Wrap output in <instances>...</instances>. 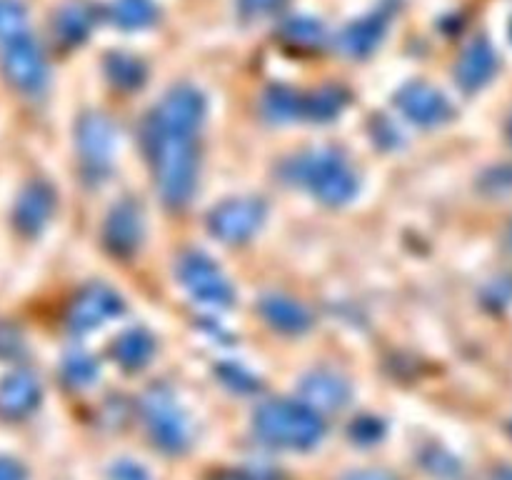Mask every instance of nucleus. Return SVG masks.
<instances>
[{
	"instance_id": "obj_22",
	"label": "nucleus",
	"mask_w": 512,
	"mask_h": 480,
	"mask_svg": "<svg viewBox=\"0 0 512 480\" xmlns=\"http://www.w3.org/2000/svg\"><path fill=\"white\" fill-rule=\"evenodd\" d=\"M105 75L110 83L120 90H138L148 78L143 60L130 53H108L105 55Z\"/></svg>"
},
{
	"instance_id": "obj_12",
	"label": "nucleus",
	"mask_w": 512,
	"mask_h": 480,
	"mask_svg": "<svg viewBox=\"0 0 512 480\" xmlns=\"http://www.w3.org/2000/svg\"><path fill=\"white\" fill-rule=\"evenodd\" d=\"M143 240V210L133 200L113 205L103 225V243L118 258H130Z\"/></svg>"
},
{
	"instance_id": "obj_3",
	"label": "nucleus",
	"mask_w": 512,
	"mask_h": 480,
	"mask_svg": "<svg viewBox=\"0 0 512 480\" xmlns=\"http://www.w3.org/2000/svg\"><path fill=\"white\" fill-rule=\"evenodd\" d=\"M283 175L290 183L308 188L320 203L345 205L358 195V175L335 150H310L288 160Z\"/></svg>"
},
{
	"instance_id": "obj_32",
	"label": "nucleus",
	"mask_w": 512,
	"mask_h": 480,
	"mask_svg": "<svg viewBox=\"0 0 512 480\" xmlns=\"http://www.w3.org/2000/svg\"><path fill=\"white\" fill-rule=\"evenodd\" d=\"M23 353V335L13 323L0 320V360L18 358Z\"/></svg>"
},
{
	"instance_id": "obj_16",
	"label": "nucleus",
	"mask_w": 512,
	"mask_h": 480,
	"mask_svg": "<svg viewBox=\"0 0 512 480\" xmlns=\"http://www.w3.org/2000/svg\"><path fill=\"white\" fill-rule=\"evenodd\" d=\"M40 403V383L30 370H15L0 380V415L25 418Z\"/></svg>"
},
{
	"instance_id": "obj_11",
	"label": "nucleus",
	"mask_w": 512,
	"mask_h": 480,
	"mask_svg": "<svg viewBox=\"0 0 512 480\" xmlns=\"http://www.w3.org/2000/svg\"><path fill=\"white\" fill-rule=\"evenodd\" d=\"M395 103H398L400 113L410 123L423 125V128H435V125L445 123L453 115L448 98L438 88L423 83V80H413V83L403 85L400 93L395 95Z\"/></svg>"
},
{
	"instance_id": "obj_18",
	"label": "nucleus",
	"mask_w": 512,
	"mask_h": 480,
	"mask_svg": "<svg viewBox=\"0 0 512 480\" xmlns=\"http://www.w3.org/2000/svg\"><path fill=\"white\" fill-rule=\"evenodd\" d=\"M260 315L270 328L285 335H303L313 325V315L303 303L278 293H270L260 300Z\"/></svg>"
},
{
	"instance_id": "obj_17",
	"label": "nucleus",
	"mask_w": 512,
	"mask_h": 480,
	"mask_svg": "<svg viewBox=\"0 0 512 480\" xmlns=\"http://www.w3.org/2000/svg\"><path fill=\"white\" fill-rule=\"evenodd\" d=\"M388 33V15L385 13H368L363 18L353 20L345 25L338 35V48L348 58H368L378 45L383 43Z\"/></svg>"
},
{
	"instance_id": "obj_28",
	"label": "nucleus",
	"mask_w": 512,
	"mask_h": 480,
	"mask_svg": "<svg viewBox=\"0 0 512 480\" xmlns=\"http://www.w3.org/2000/svg\"><path fill=\"white\" fill-rule=\"evenodd\" d=\"M480 190L485 195H505L512 193V165H495L480 178Z\"/></svg>"
},
{
	"instance_id": "obj_31",
	"label": "nucleus",
	"mask_w": 512,
	"mask_h": 480,
	"mask_svg": "<svg viewBox=\"0 0 512 480\" xmlns=\"http://www.w3.org/2000/svg\"><path fill=\"white\" fill-rule=\"evenodd\" d=\"M383 435H385L383 420L370 418V415H363V418H358L353 425H350V438H353L355 443H360V445L378 443Z\"/></svg>"
},
{
	"instance_id": "obj_38",
	"label": "nucleus",
	"mask_w": 512,
	"mask_h": 480,
	"mask_svg": "<svg viewBox=\"0 0 512 480\" xmlns=\"http://www.w3.org/2000/svg\"><path fill=\"white\" fill-rule=\"evenodd\" d=\"M493 480H512V465H503V468L495 470Z\"/></svg>"
},
{
	"instance_id": "obj_15",
	"label": "nucleus",
	"mask_w": 512,
	"mask_h": 480,
	"mask_svg": "<svg viewBox=\"0 0 512 480\" xmlns=\"http://www.w3.org/2000/svg\"><path fill=\"white\" fill-rule=\"evenodd\" d=\"M300 395L315 410H340L353 398V388L333 370H315L300 383Z\"/></svg>"
},
{
	"instance_id": "obj_40",
	"label": "nucleus",
	"mask_w": 512,
	"mask_h": 480,
	"mask_svg": "<svg viewBox=\"0 0 512 480\" xmlns=\"http://www.w3.org/2000/svg\"><path fill=\"white\" fill-rule=\"evenodd\" d=\"M510 35H512V25H510Z\"/></svg>"
},
{
	"instance_id": "obj_30",
	"label": "nucleus",
	"mask_w": 512,
	"mask_h": 480,
	"mask_svg": "<svg viewBox=\"0 0 512 480\" xmlns=\"http://www.w3.org/2000/svg\"><path fill=\"white\" fill-rule=\"evenodd\" d=\"M288 0H235V8L243 20H260L283 10Z\"/></svg>"
},
{
	"instance_id": "obj_8",
	"label": "nucleus",
	"mask_w": 512,
	"mask_h": 480,
	"mask_svg": "<svg viewBox=\"0 0 512 480\" xmlns=\"http://www.w3.org/2000/svg\"><path fill=\"white\" fill-rule=\"evenodd\" d=\"M205 110H208L205 95L200 93L195 85L183 83L175 85V88H170L168 93H165V98L160 100L158 108L148 115V120L165 130L195 135L200 125H203Z\"/></svg>"
},
{
	"instance_id": "obj_2",
	"label": "nucleus",
	"mask_w": 512,
	"mask_h": 480,
	"mask_svg": "<svg viewBox=\"0 0 512 480\" xmlns=\"http://www.w3.org/2000/svg\"><path fill=\"white\" fill-rule=\"evenodd\" d=\"M255 433L270 445L308 450L325 435V420L305 400H265L253 415Z\"/></svg>"
},
{
	"instance_id": "obj_7",
	"label": "nucleus",
	"mask_w": 512,
	"mask_h": 480,
	"mask_svg": "<svg viewBox=\"0 0 512 480\" xmlns=\"http://www.w3.org/2000/svg\"><path fill=\"white\" fill-rule=\"evenodd\" d=\"M178 275L185 290L195 300H200V303L215 305V308H228V305H233V285L225 278L223 270L205 253H198V250L185 253L178 263Z\"/></svg>"
},
{
	"instance_id": "obj_27",
	"label": "nucleus",
	"mask_w": 512,
	"mask_h": 480,
	"mask_svg": "<svg viewBox=\"0 0 512 480\" xmlns=\"http://www.w3.org/2000/svg\"><path fill=\"white\" fill-rule=\"evenodd\" d=\"M100 368L90 355L85 353H70L63 363V375L70 385L75 388H85V385L93 383L98 378Z\"/></svg>"
},
{
	"instance_id": "obj_29",
	"label": "nucleus",
	"mask_w": 512,
	"mask_h": 480,
	"mask_svg": "<svg viewBox=\"0 0 512 480\" xmlns=\"http://www.w3.org/2000/svg\"><path fill=\"white\" fill-rule=\"evenodd\" d=\"M425 468L435 475V478L443 480H455L460 475V463L453 458V455H445L443 450L433 448L425 453Z\"/></svg>"
},
{
	"instance_id": "obj_13",
	"label": "nucleus",
	"mask_w": 512,
	"mask_h": 480,
	"mask_svg": "<svg viewBox=\"0 0 512 480\" xmlns=\"http://www.w3.org/2000/svg\"><path fill=\"white\" fill-rule=\"evenodd\" d=\"M55 210V190L45 180H33L18 195L13 210L15 228L23 235H38Z\"/></svg>"
},
{
	"instance_id": "obj_26",
	"label": "nucleus",
	"mask_w": 512,
	"mask_h": 480,
	"mask_svg": "<svg viewBox=\"0 0 512 480\" xmlns=\"http://www.w3.org/2000/svg\"><path fill=\"white\" fill-rule=\"evenodd\" d=\"M28 33V10L20 0H0V43Z\"/></svg>"
},
{
	"instance_id": "obj_24",
	"label": "nucleus",
	"mask_w": 512,
	"mask_h": 480,
	"mask_svg": "<svg viewBox=\"0 0 512 480\" xmlns=\"http://www.w3.org/2000/svg\"><path fill=\"white\" fill-rule=\"evenodd\" d=\"M110 20L123 30H143L158 20L153 0H115L110 5Z\"/></svg>"
},
{
	"instance_id": "obj_4",
	"label": "nucleus",
	"mask_w": 512,
	"mask_h": 480,
	"mask_svg": "<svg viewBox=\"0 0 512 480\" xmlns=\"http://www.w3.org/2000/svg\"><path fill=\"white\" fill-rule=\"evenodd\" d=\"M143 418L153 443L165 453H185L190 448V425L178 400L163 385H155L143 398Z\"/></svg>"
},
{
	"instance_id": "obj_39",
	"label": "nucleus",
	"mask_w": 512,
	"mask_h": 480,
	"mask_svg": "<svg viewBox=\"0 0 512 480\" xmlns=\"http://www.w3.org/2000/svg\"><path fill=\"white\" fill-rule=\"evenodd\" d=\"M508 138H510V143H512V118H510V123H508Z\"/></svg>"
},
{
	"instance_id": "obj_9",
	"label": "nucleus",
	"mask_w": 512,
	"mask_h": 480,
	"mask_svg": "<svg viewBox=\"0 0 512 480\" xmlns=\"http://www.w3.org/2000/svg\"><path fill=\"white\" fill-rule=\"evenodd\" d=\"M123 298L113 288L103 283H90L80 290L68 308V328L70 333L83 335L90 330H98L108 320L118 318L123 313Z\"/></svg>"
},
{
	"instance_id": "obj_21",
	"label": "nucleus",
	"mask_w": 512,
	"mask_h": 480,
	"mask_svg": "<svg viewBox=\"0 0 512 480\" xmlns=\"http://www.w3.org/2000/svg\"><path fill=\"white\" fill-rule=\"evenodd\" d=\"M345 105H348V93L343 88L328 85V88L303 95V118L313 120V123H328L343 113Z\"/></svg>"
},
{
	"instance_id": "obj_33",
	"label": "nucleus",
	"mask_w": 512,
	"mask_h": 480,
	"mask_svg": "<svg viewBox=\"0 0 512 480\" xmlns=\"http://www.w3.org/2000/svg\"><path fill=\"white\" fill-rule=\"evenodd\" d=\"M220 375H223V383L233 385V388L240 390V393H250V390H258L260 388V383L255 378L243 380L245 378V370L243 368H235V365H223V368H220Z\"/></svg>"
},
{
	"instance_id": "obj_35",
	"label": "nucleus",
	"mask_w": 512,
	"mask_h": 480,
	"mask_svg": "<svg viewBox=\"0 0 512 480\" xmlns=\"http://www.w3.org/2000/svg\"><path fill=\"white\" fill-rule=\"evenodd\" d=\"M343 480H400V478H398V475L390 473V470L363 468V470H353V473L345 475Z\"/></svg>"
},
{
	"instance_id": "obj_25",
	"label": "nucleus",
	"mask_w": 512,
	"mask_h": 480,
	"mask_svg": "<svg viewBox=\"0 0 512 480\" xmlns=\"http://www.w3.org/2000/svg\"><path fill=\"white\" fill-rule=\"evenodd\" d=\"M90 13L83 8V5H68L58 13V20H55V33L60 35V40L68 45H78L88 38L90 33Z\"/></svg>"
},
{
	"instance_id": "obj_14",
	"label": "nucleus",
	"mask_w": 512,
	"mask_h": 480,
	"mask_svg": "<svg viewBox=\"0 0 512 480\" xmlns=\"http://www.w3.org/2000/svg\"><path fill=\"white\" fill-rule=\"evenodd\" d=\"M498 70V53L485 38H475L455 65V78L465 93L485 88Z\"/></svg>"
},
{
	"instance_id": "obj_20",
	"label": "nucleus",
	"mask_w": 512,
	"mask_h": 480,
	"mask_svg": "<svg viewBox=\"0 0 512 480\" xmlns=\"http://www.w3.org/2000/svg\"><path fill=\"white\" fill-rule=\"evenodd\" d=\"M278 35L285 43L300 50H320L328 43V28H325L318 18H310V15H293V18H285L283 23H280Z\"/></svg>"
},
{
	"instance_id": "obj_34",
	"label": "nucleus",
	"mask_w": 512,
	"mask_h": 480,
	"mask_svg": "<svg viewBox=\"0 0 512 480\" xmlns=\"http://www.w3.org/2000/svg\"><path fill=\"white\" fill-rule=\"evenodd\" d=\"M110 478L113 480H153L148 470L143 465L133 463V460H118V463L110 468Z\"/></svg>"
},
{
	"instance_id": "obj_36",
	"label": "nucleus",
	"mask_w": 512,
	"mask_h": 480,
	"mask_svg": "<svg viewBox=\"0 0 512 480\" xmlns=\"http://www.w3.org/2000/svg\"><path fill=\"white\" fill-rule=\"evenodd\" d=\"M0 480H25L23 465L10 458H0Z\"/></svg>"
},
{
	"instance_id": "obj_6",
	"label": "nucleus",
	"mask_w": 512,
	"mask_h": 480,
	"mask_svg": "<svg viewBox=\"0 0 512 480\" xmlns=\"http://www.w3.org/2000/svg\"><path fill=\"white\" fill-rule=\"evenodd\" d=\"M268 208L260 198H230L208 213V230L228 245L245 243L263 225Z\"/></svg>"
},
{
	"instance_id": "obj_37",
	"label": "nucleus",
	"mask_w": 512,
	"mask_h": 480,
	"mask_svg": "<svg viewBox=\"0 0 512 480\" xmlns=\"http://www.w3.org/2000/svg\"><path fill=\"white\" fill-rule=\"evenodd\" d=\"M213 480H263L255 473H245V470H223V473L215 475Z\"/></svg>"
},
{
	"instance_id": "obj_10",
	"label": "nucleus",
	"mask_w": 512,
	"mask_h": 480,
	"mask_svg": "<svg viewBox=\"0 0 512 480\" xmlns=\"http://www.w3.org/2000/svg\"><path fill=\"white\" fill-rule=\"evenodd\" d=\"M78 153L85 175L103 178L115 155V128L105 115L85 113L78 123Z\"/></svg>"
},
{
	"instance_id": "obj_5",
	"label": "nucleus",
	"mask_w": 512,
	"mask_h": 480,
	"mask_svg": "<svg viewBox=\"0 0 512 480\" xmlns=\"http://www.w3.org/2000/svg\"><path fill=\"white\" fill-rule=\"evenodd\" d=\"M0 65L10 85L20 93H40L48 83V63H45L43 48L30 35V30L0 43Z\"/></svg>"
},
{
	"instance_id": "obj_23",
	"label": "nucleus",
	"mask_w": 512,
	"mask_h": 480,
	"mask_svg": "<svg viewBox=\"0 0 512 480\" xmlns=\"http://www.w3.org/2000/svg\"><path fill=\"white\" fill-rule=\"evenodd\" d=\"M263 113L273 123H293L303 118V95L285 85H273L263 98Z\"/></svg>"
},
{
	"instance_id": "obj_19",
	"label": "nucleus",
	"mask_w": 512,
	"mask_h": 480,
	"mask_svg": "<svg viewBox=\"0 0 512 480\" xmlns=\"http://www.w3.org/2000/svg\"><path fill=\"white\" fill-rule=\"evenodd\" d=\"M153 353H155V340H153V335L143 328L125 330V333L120 335L113 345L115 363H118L120 368L130 370V373H135V370H143L145 365L153 360Z\"/></svg>"
},
{
	"instance_id": "obj_1",
	"label": "nucleus",
	"mask_w": 512,
	"mask_h": 480,
	"mask_svg": "<svg viewBox=\"0 0 512 480\" xmlns=\"http://www.w3.org/2000/svg\"><path fill=\"white\" fill-rule=\"evenodd\" d=\"M143 143L160 198L170 208H185L198 188L200 150L195 135L165 130L145 118Z\"/></svg>"
}]
</instances>
